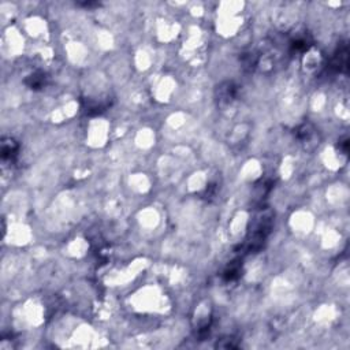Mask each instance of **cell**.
<instances>
[{
	"mask_svg": "<svg viewBox=\"0 0 350 350\" xmlns=\"http://www.w3.org/2000/svg\"><path fill=\"white\" fill-rule=\"evenodd\" d=\"M348 65H349V51L348 45H342L338 51L334 54V56L330 60V69H333L339 73H346L348 71Z\"/></svg>",
	"mask_w": 350,
	"mask_h": 350,
	"instance_id": "cell-1",
	"label": "cell"
},
{
	"mask_svg": "<svg viewBox=\"0 0 350 350\" xmlns=\"http://www.w3.org/2000/svg\"><path fill=\"white\" fill-rule=\"evenodd\" d=\"M237 96V87L233 82H224L220 87H218V100L220 103L233 101Z\"/></svg>",
	"mask_w": 350,
	"mask_h": 350,
	"instance_id": "cell-2",
	"label": "cell"
},
{
	"mask_svg": "<svg viewBox=\"0 0 350 350\" xmlns=\"http://www.w3.org/2000/svg\"><path fill=\"white\" fill-rule=\"evenodd\" d=\"M47 80H48V77H47L45 73H43V71H36V73H33V74H30L29 77H26L25 84H26L30 89H33V90H40V89H43V88L47 85Z\"/></svg>",
	"mask_w": 350,
	"mask_h": 350,
	"instance_id": "cell-3",
	"label": "cell"
},
{
	"mask_svg": "<svg viewBox=\"0 0 350 350\" xmlns=\"http://www.w3.org/2000/svg\"><path fill=\"white\" fill-rule=\"evenodd\" d=\"M18 153V144L12 138L3 140L1 142V158L3 160H14Z\"/></svg>",
	"mask_w": 350,
	"mask_h": 350,
	"instance_id": "cell-4",
	"label": "cell"
},
{
	"mask_svg": "<svg viewBox=\"0 0 350 350\" xmlns=\"http://www.w3.org/2000/svg\"><path fill=\"white\" fill-rule=\"evenodd\" d=\"M241 272H242V264L240 260H235V262H230V265L224 269L222 276L226 282H233V280H237L240 278Z\"/></svg>",
	"mask_w": 350,
	"mask_h": 350,
	"instance_id": "cell-5",
	"label": "cell"
},
{
	"mask_svg": "<svg viewBox=\"0 0 350 350\" xmlns=\"http://www.w3.org/2000/svg\"><path fill=\"white\" fill-rule=\"evenodd\" d=\"M297 138L298 140H301V141H305V140H308L309 137H311L312 134V129H311V125H306V123H304V125H301L298 129H297Z\"/></svg>",
	"mask_w": 350,
	"mask_h": 350,
	"instance_id": "cell-6",
	"label": "cell"
},
{
	"mask_svg": "<svg viewBox=\"0 0 350 350\" xmlns=\"http://www.w3.org/2000/svg\"><path fill=\"white\" fill-rule=\"evenodd\" d=\"M339 144L342 145V149H344V152H348V145H349V142H348V140H344V141H341Z\"/></svg>",
	"mask_w": 350,
	"mask_h": 350,
	"instance_id": "cell-7",
	"label": "cell"
}]
</instances>
